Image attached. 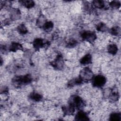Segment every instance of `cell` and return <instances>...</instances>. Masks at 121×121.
<instances>
[{"label":"cell","mask_w":121,"mask_h":121,"mask_svg":"<svg viewBox=\"0 0 121 121\" xmlns=\"http://www.w3.org/2000/svg\"><path fill=\"white\" fill-rule=\"evenodd\" d=\"M49 44V43L47 42H45L42 38H35L32 43L33 47L37 50H41L42 49L45 48Z\"/></svg>","instance_id":"52a82bcc"},{"label":"cell","mask_w":121,"mask_h":121,"mask_svg":"<svg viewBox=\"0 0 121 121\" xmlns=\"http://www.w3.org/2000/svg\"><path fill=\"white\" fill-rule=\"evenodd\" d=\"M81 37L85 41L89 43H92L95 42L97 39L95 33L91 31H85L81 34Z\"/></svg>","instance_id":"277c9868"},{"label":"cell","mask_w":121,"mask_h":121,"mask_svg":"<svg viewBox=\"0 0 121 121\" xmlns=\"http://www.w3.org/2000/svg\"><path fill=\"white\" fill-rule=\"evenodd\" d=\"M107 52L110 55H115L117 54L118 50V48L117 44L114 43H111L108 44L106 47Z\"/></svg>","instance_id":"8fae6325"},{"label":"cell","mask_w":121,"mask_h":121,"mask_svg":"<svg viewBox=\"0 0 121 121\" xmlns=\"http://www.w3.org/2000/svg\"><path fill=\"white\" fill-rule=\"evenodd\" d=\"M109 6L113 9H118L121 7V2L117 0L112 1L109 3Z\"/></svg>","instance_id":"7402d4cb"},{"label":"cell","mask_w":121,"mask_h":121,"mask_svg":"<svg viewBox=\"0 0 121 121\" xmlns=\"http://www.w3.org/2000/svg\"><path fill=\"white\" fill-rule=\"evenodd\" d=\"M63 113L65 116L72 115L75 111V108L70 104L64 105L61 107Z\"/></svg>","instance_id":"ba28073f"},{"label":"cell","mask_w":121,"mask_h":121,"mask_svg":"<svg viewBox=\"0 0 121 121\" xmlns=\"http://www.w3.org/2000/svg\"><path fill=\"white\" fill-rule=\"evenodd\" d=\"M94 77L93 70L88 67L83 68L79 72V77L82 79L83 82H87L92 80Z\"/></svg>","instance_id":"7a4b0ae2"},{"label":"cell","mask_w":121,"mask_h":121,"mask_svg":"<svg viewBox=\"0 0 121 121\" xmlns=\"http://www.w3.org/2000/svg\"><path fill=\"white\" fill-rule=\"evenodd\" d=\"M32 81V78L30 74L20 75L15 77L12 80L13 84L15 86H21L27 85Z\"/></svg>","instance_id":"6da1fadb"},{"label":"cell","mask_w":121,"mask_h":121,"mask_svg":"<svg viewBox=\"0 0 121 121\" xmlns=\"http://www.w3.org/2000/svg\"><path fill=\"white\" fill-rule=\"evenodd\" d=\"M24 47L22 44L18 42H13L9 48V50L13 53L19 51H23Z\"/></svg>","instance_id":"9c48e42d"},{"label":"cell","mask_w":121,"mask_h":121,"mask_svg":"<svg viewBox=\"0 0 121 121\" xmlns=\"http://www.w3.org/2000/svg\"><path fill=\"white\" fill-rule=\"evenodd\" d=\"M17 31L19 35H24L27 34L28 32V29L27 27L24 24L22 23L19 24L17 26Z\"/></svg>","instance_id":"9a60e30c"},{"label":"cell","mask_w":121,"mask_h":121,"mask_svg":"<svg viewBox=\"0 0 121 121\" xmlns=\"http://www.w3.org/2000/svg\"><path fill=\"white\" fill-rule=\"evenodd\" d=\"M46 21L47 20L46 17L43 14H40L36 19V25L38 27H42Z\"/></svg>","instance_id":"2e32d148"},{"label":"cell","mask_w":121,"mask_h":121,"mask_svg":"<svg viewBox=\"0 0 121 121\" xmlns=\"http://www.w3.org/2000/svg\"><path fill=\"white\" fill-rule=\"evenodd\" d=\"M92 5L93 8L102 9L105 7V2L103 0H94L92 2Z\"/></svg>","instance_id":"d6986e66"},{"label":"cell","mask_w":121,"mask_h":121,"mask_svg":"<svg viewBox=\"0 0 121 121\" xmlns=\"http://www.w3.org/2000/svg\"><path fill=\"white\" fill-rule=\"evenodd\" d=\"M19 2L20 3V4H21L24 8H26L27 9H30L34 8L35 5V2L33 0H24L19 1Z\"/></svg>","instance_id":"5bb4252c"},{"label":"cell","mask_w":121,"mask_h":121,"mask_svg":"<svg viewBox=\"0 0 121 121\" xmlns=\"http://www.w3.org/2000/svg\"><path fill=\"white\" fill-rule=\"evenodd\" d=\"M93 60L92 56L90 53L84 55L79 60V63L83 65H87L92 63Z\"/></svg>","instance_id":"30bf717a"},{"label":"cell","mask_w":121,"mask_h":121,"mask_svg":"<svg viewBox=\"0 0 121 121\" xmlns=\"http://www.w3.org/2000/svg\"><path fill=\"white\" fill-rule=\"evenodd\" d=\"M107 81L106 77L102 75H97L93 77L92 79V84L94 87L101 88L104 86Z\"/></svg>","instance_id":"5b68a950"},{"label":"cell","mask_w":121,"mask_h":121,"mask_svg":"<svg viewBox=\"0 0 121 121\" xmlns=\"http://www.w3.org/2000/svg\"><path fill=\"white\" fill-rule=\"evenodd\" d=\"M75 119L77 121H86L89 120L87 113L83 111L80 110L78 112L75 116Z\"/></svg>","instance_id":"7c38bea8"},{"label":"cell","mask_w":121,"mask_h":121,"mask_svg":"<svg viewBox=\"0 0 121 121\" xmlns=\"http://www.w3.org/2000/svg\"><path fill=\"white\" fill-rule=\"evenodd\" d=\"M29 98L34 102H39L42 100L43 96L38 92H33L29 95Z\"/></svg>","instance_id":"4fadbf2b"},{"label":"cell","mask_w":121,"mask_h":121,"mask_svg":"<svg viewBox=\"0 0 121 121\" xmlns=\"http://www.w3.org/2000/svg\"><path fill=\"white\" fill-rule=\"evenodd\" d=\"M121 115L120 112H113L109 115V120L111 121H120Z\"/></svg>","instance_id":"44dd1931"},{"label":"cell","mask_w":121,"mask_h":121,"mask_svg":"<svg viewBox=\"0 0 121 121\" xmlns=\"http://www.w3.org/2000/svg\"><path fill=\"white\" fill-rule=\"evenodd\" d=\"M69 103L73 105L75 109H81L86 106L84 99L81 96L78 95L72 96Z\"/></svg>","instance_id":"3957f363"},{"label":"cell","mask_w":121,"mask_h":121,"mask_svg":"<svg viewBox=\"0 0 121 121\" xmlns=\"http://www.w3.org/2000/svg\"><path fill=\"white\" fill-rule=\"evenodd\" d=\"M108 31L111 35L114 36H120L121 34V29L118 26H113L110 29H109Z\"/></svg>","instance_id":"ffe728a7"},{"label":"cell","mask_w":121,"mask_h":121,"mask_svg":"<svg viewBox=\"0 0 121 121\" xmlns=\"http://www.w3.org/2000/svg\"><path fill=\"white\" fill-rule=\"evenodd\" d=\"M96 29L98 32L101 33H104L108 31L107 26L103 22H99L96 26Z\"/></svg>","instance_id":"e0dca14e"},{"label":"cell","mask_w":121,"mask_h":121,"mask_svg":"<svg viewBox=\"0 0 121 121\" xmlns=\"http://www.w3.org/2000/svg\"><path fill=\"white\" fill-rule=\"evenodd\" d=\"M54 27V23L51 21H47L46 23L42 27L43 30L46 32L49 33L52 31Z\"/></svg>","instance_id":"ac0fdd59"},{"label":"cell","mask_w":121,"mask_h":121,"mask_svg":"<svg viewBox=\"0 0 121 121\" xmlns=\"http://www.w3.org/2000/svg\"><path fill=\"white\" fill-rule=\"evenodd\" d=\"M51 65L54 69L57 70L63 69L64 67L65 62L61 54L57 55L51 62Z\"/></svg>","instance_id":"8992f818"}]
</instances>
